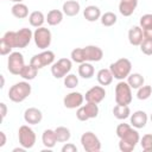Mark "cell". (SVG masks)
<instances>
[{"label": "cell", "mask_w": 152, "mask_h": 152, "mask_svg": "<svg viewBox=\"0 0 152 152\" xmlns=\"http://www.w3.org/2000/svg\"><path fill=\"white\" fill-rule=\"evenodd\" d=\"M63 11H59V10H51L48 12L46 14V21L49 25L51 26H56L58 24L62 23L63 20Z\"/></svg>", "instance_id": "obj_25"}, {"label": "cell", "mask_w": 152, "mask_h": 152, "mask_svg": "<svg viewBox=\"0 0 152 152\" xmlns=\"http://www.w3.org/2000/svg\"><path fill=\"white\" fill-rule=\"evenodd\" d=\"M10 1H13V2H21L23 0H10Z\"/></svg>", "instance_id": "obj_44"}, {"label": "cell", "mask_w": 152, "mask_h": 152, "mask_svg": "<svg viewBox=\"0 0 152 152\" xmlns=\"http://www.w3.org/2000/svg\"><path fill=\"white\" fill-rule=\"evenodd\" d=\"M63 13L66 15V17H75L78 14L80 10H81V6H80V2L76 1V0H66L64 4H63Z\"/></svg>", "instance_id": "obj_21"}, {"label": "cell", "mask_w": 152, "mask_h": 152, "mask_svg": "<svg viewBox=\"0 0 152 152\" xmlns=\"http://www.w3.org/2000/svg\"><path fill=\"white\" fill-rule=\"evenodd\" d=\"M13 48H15V31H7L0 40V55L11 53Z\"/></svg>", "instance_id": "obj_12"}, {"label": "cell", "mask_w": 152, "mask_h": 152, "mask_svg": "<svg viewBox=\"0 0 152 152\" xmlns=\"http://www.w3.org/2000/svg\"><path fill=\"white\" fill-rule=\"evenodd\" d=\"M140 145L145 152H151L152 151V134L147 133L142 135V138L140 139Z\"/></svg>", "instance_id": "obj_35"}, {"label": "cell", "mask_w": 152, "mask_h": 152, "mask_svg": "<svg viewBox=\"0 0 152 152\" xmlns=\"http://www.w3.org/2000/svg\"><path fill=\"white\" fill-rule=\"evenodd\" d=\"M151 95H152V87L151 86H141L137 93V97L139 100H147Z\"/></svg>", "instance_id": "obj_34"}, {"label": "cell", "mask_w": 152, "mask_h": 152, "mask_svg": "<svg viewBox=\"0 0 152 152\" xmlns=\"http://www.w3.org/2000/svg\"><path fill=\"white\" fill-rule=\"evenodd\" d=\"M97 114H99L97 103H93V102H87V104L78 107V109L76 110V118L80 121H87L89 119H94L97 116Z\"/></svg>", "instance_id": "obj_11"}, {"label": "cell", "mask_w": 152, "mask_h": 152, "mask_svg": "<svg viewBox=\"0 0 152 152\" xmlns=\"http://www.w3.org/2000/svg\"><path fill=\"white\" fill-rule=\"evenodd\" d=\"M53 62H55V53L50 50L42 51L40 53L34 55L30 59V64H32L33 66H36L38 69H42V68L48 66V65H52Z\"/></svg>", "instance_id": "obj_8"}, {"label": "cell", "mask_w": 152, "mask_h": 152, "mask_svg": "<svg viewBox=\"0 0 152 152\" xmlns=\"http://www.w3.org/2000/svg\"><path fill=\"white\" fill-rule=\"evenodd\" d=\"M42 141L46 148H52L57 142L55 129H45L43 132V135H42Z\"/></svg>", "instance_id": "obj_23"}, {"label": "cell", "mask_w": 152, "mask_h": 152, "mask_svg": "<svg viewBox=\"0 0 152 152\" xmlns=\"http://www.w3.org/2000/svg\"><path fill=\"white\" fill-rule=\"evenodd\" d=\"M138 6V0H121L119 4V12L124 17H129L133 14Z\"/></svg>", "instance_id": "obj_19"}, {"label": "cell", "mask_w": 152, "mask_h": 152, "mask_svg": "<svg viewBox=\"0 0 152 152\" xmlns=\"http://www.w3.org/2000/svg\"><path fill=\"white\" fill-rule=\"evenodd\" d=\"M119 148L122 152H131L135 148L137 144L140 141V137L137 129L133 128V126L122 135L119 138Z\"/></svg>", "instance_id": "obj_3"}, {"label": "cell", "mask_w": 152, "mask_h": 152, "mask_svg": "<svg viewBox=\"0 0 152 152\" xmlns=\"http://www.w3.org/2000/svg\"><path fill=\"white\" fill-rule=\"evenodd\" d=\"M116 104H129L132 102V88L125 81H120L115 86Z\"/></svg>", "instance_id": "obj_4"}, {"label": "cell", "mask_w": 152, "mask_h": 152, "mask_svg": "<svg viewBox=\"0 0 152 152\" xmlns=\"http://www.w3.org/2000/svg\"><path fill=\"white\" fill-rule=\"evenodd\" d=\"M140 27L142 30H147V28H152V14L147 13L144 14L140 18Z\"/></svg>", "instance_id": "obj_38"}, {"label": "cell", "mask_w": 152, "mask_h": 152, "mask_svg": "<svg viewBox=\"0 0 152 152\" xmlns=\"http://www.w3.org/2000/svg\"><path fill=\"white\" fill-rule=\"evenodd\" d=\"M83 15H84L86 20L93 23V21L99 20L102 14H101V11H100V8H99L97 6H95V5H89V6H87V7L84 8Z\"/></svg>", "instance_id": "obj_22"}, {"label": "cell", "mask_w": 152, "mask_h": 152, "mask_svg": "<svg viewBox=\"0 0 152 152\" xmlns=\"http://www.w3.org/2000/svg\"><path fill=\"white\" fill-rule=\"evenodd\" d=\"M150 119H151V121H152V114H151V116H150Z\"/></svg>", "instance_id": "obj_45"}, {"label": "cell", "mask_w": 152, "mask_h": 152, "mask_svg": "<svg viewBox=\"0 0 152 152\" xmlns=\"http://www.w3.org/2000/svg\"><path fill=\"white\" fill-rule=\"evenodd\" d=\"M95 74V69L93 66V64H90L89 62H83L80 64L78 66V75L82 78H91Z\"/></svg>", "instance_id": "obj_30"}, {"label": "cell", "mask_w": 152, "mask_h": 152, "mask_svg": "<svg viewBox=\"0 0 152 152\" xmlns=\"http://www.w3.org/2000/svg\"><path fill=\"white\" fill-rule=\"evenodd\" d=\"M113 114L119 120H125L131 116V109L128 104H116L113 108Z\"/></svg>", "instance_id": "obj_27"}, {"label": "cell", "mask_w": 152, "mask_h": 152, "mask_svg": "<svg viewBox=\"0 0 152 152\" xmlns=\"http://www.w3.org/2000/svg\"><path fill=\"white\" fill-rule=\"evenodd\" d=\"M140 46V50L142 53L147 55V56H151L152 55V39H145L141 42V44L139 45Z\"/></svg>", "instance_id": "obj_39"}, {"label": "cell", "mask_w": 152, "mask_h": 152, "mask_svg": "<svg viewBox=\"0 0 152 152\" xmlns=\"http://www.w3.org/2000/svg\"><path fill=\"white\" fill-rule=\"evenodd\" d=\"M0 109H1V119L4 120L5 116H6V114H7V106H6V103L1 102L0 103Z\"/></svg>", "instance_id": "obj_41"}, {"label": "cell", "mask_w": 152, "mask_h": 152, "mask_svg": "<svg viewBox=\"0 0 152 152\" xmlns=\"http://www.w3.org/2000/svg\"><path fill=\"white\" fill-rule=\"evenodd\" d=\"M51 39H52V36H51V32L49 28L42 26V27H37L36 31L33 32V40H34V44L38 49L40 50H45L50 46L51 44Z\"/></svg>", "instance_id": "obj_5"}, {"label": "cell", "mask_w": 152, "mask_h": 152, "mask_svg": "<svg viewBox=\"0 0 152 152\" xmlns=\"http://www.w3.org/2000/svg\"><path fill=\"white\" fill-rule=\"evenodd\" d=\"M81 144L87 152H99L101 150L100 139L93 132H86L81 135Z\"/></svg>", "instance_id": "obj_9"}, {"label": "cell", "mask_w": 152, "mask_h": 152, "mask_svg": "<svg viewBox=\"0 0 152 152\" xmlns=\"http://www.w3.org/2000/svg\"><path fill=\"white\" fill-rule=\"evenodd\" d=\"M18 138H19V144L24 147V148H32L36 144V133L33 132V129L31 127H28L27 125H23L19 127L18 131Z\"/></svg>", "instance_id": "obj_6"}, {"label": "cell", "mask_w": 152, "mask_h": 152, "mask_svg": "<svg viewBox=\"0 0 152 152\" xmlns=\"http://www.w3.org/2000/svg\"><path fill=\"white\" fill-rule=\"evenodd\" d=\"M100 20H101V24L103 26L109 27V26H113L116 23L118 18H116V14L115 13H113V12H106V13H103L101 15Z\"/></svg>", "instance_id": "obj_33"}, {"label": "cell", "mask_w": 152, "mask_h": 152, "mask_svg": "<svg viewBox=\"0 0 152 152\" xmlns=\"http://www.w3.org/2000/svg\"><path fill=\"white\" fill-rule=\"evenodd\" d=\"M129 118H131V125L134 128H142L147 124V114L144 110H137Z\"/></svg>", "instance_id": "obj_20"}, {"label": "cell", "mask_w": 152, "mask_h": 152, "mask_svg": "<svg viewBox=\"0 0 152 152\" xmlns=\"http://www.w3.org/2000/svg\"><path fill=\"white\" fill-rule=\"evenodd\" d=\"M109 69L114 76V78H116L119 81H124L131 74L132 63L127 58H119L118 61H115L114 63H112L109 65Z\"/></svg>", "instance_id": "obj_2"}, {"label": "cell", "mask_w": 152, "mask_h": 152, "mask_svg": "<svg viewBox=\"0 0 152 152\" xmlns=\"http://www.w3.org/2000/svg\"><path fill=\"white\" fill-rule=\"evenodd\" d=\"M0 78H1V88H4V84H5V78H4V75H0Z\"/></svg>", "instance_id": "obj_43"}, {"label": "cell", "mask_w": 152, "mask_h": 152, "mask_svg": "<svg viewBox=\"0 0 152 152\" xmlns=\"http://www.w3.org/2000/svg\"><path fill=\"white\" fill-rule=\"evenodd\" d=\"M71 61H74V62H76V63H83V62H86V59H84V55H83V49L82 48H76V49H74L72 51H71Z\"/></svg>", "instance_id": "obj_37"}, {"label": "cell", "mask_w": 152, "mask_h": 152, "mask_svg": "<svg viewBox=\"0 0 152 152\" xmlns=\"http://www.w3.org/2000/svg\"><path fill=\"white\" fill-rule=\"evenodd\" d=\"M0 138H1L0 147H2V146H5V144H6V135H5V133H4V132H0Z\"/></svg>", "instance_id": "obj_42"}, {"label": "cell", "mask_w": 152, "mask_h": 152, "mask_svg": "<svg viewBox=\"0 0 152 152\" xmlns=\"http://www.w3.org/2000/svg\"><path fill=\"white\" fill-rule=\"evenodd\" d=\"M55 133H56V138H57V141L58 142H66L70 137H71V133H70V129L64 127V126H59L55 129Z\"/></svg>", "instance_id": "obj_32"}, {"label": "cell", "mask_w": 152, "mask_h": 152, "mask_svg": "<svg viewBox=\"0 0 152 152\" xmlns=\"http://www.w3.org/2000/svg\"><path fill=\"white\" fill-rule=\"evenodd\" d=\"M12 14L18 19H24L28 17V7L23 2H15L11 8Z\"/></svg>", "instance_id": "obj_24"}, {"label": "cell", "mask_w": 152, "mask_h": 152, "mask_svg": "<svg viewBox=\"0 0 152 152\" xmlns=\"http://www.w3.org/2000/svg\"><path fill=\"white\" fill-rule=\"evenodd\" d=\"M31 84L26 81L18 82L13 84L8 90V99L15 103L23 102L25 99H27L31 94Z\"/></svg>", "instance_id": "obj_1"}, {"label": "cell", "mask_w": 152, "mask_h": 152, "mask_svg": "<svg viewBox=\"0 0 152 152\" xmlns=\"http://www.w3.org/2000/svg\"><path fill=\"white\" fill-rule=\"evenodd\" d=\"M96 78L101 86H109L113 82L114 76H113L110 69H101V70H99Z\"/></svg>", "instance_id": "obj_26"}, {"label": "cell", "mask_w": 152, "mask_h": 152, "mask_svg": "<svg viewBox=\"0 0 152 152\" xmlns=\"http://www.w3.org/2000/svg\"><path fill=\"white\" fill-rule=\"evenodd\" d=\"M142 40H144L142 28L140 26H132L128 30V42L133 46H139Z\"/></svg>", "instance_id": "obj_18"}, {"label": "cell", "mask_w": 152, "mask_h": 152, "mask_svg": "<svg viewBox=\"0 0 152 152\" xmlns=\"http://www.w3.org/2000/svg\"><path fill=\"white\" fill-rule=\"evenodd\" d=\"M72 63L69 58H59L57 62H55L51 66V74L55 78H63L65 77L70 70H71Z\"/></svg>", "instance_id": "obj_7"}, {"label": "cell", "mask_w": 152, "mask_h": 152, "mask_svg": "<svg viewBox=\"0 0 152 152\" xmlns=\"http://www.w3.org/2000/svg\"><path fill=\"white\" fill-rule=\"evenodd\" d=\"M78 84V78L76 75L74 74H68L65 77H64V86L69 89H74L76 88Z\"/></svg>", "instance_id": "obj_36"}, {"label": "cell", "mask_w": 152, "mask_h": 152, "mask_svg": "<svg viewBox=\"0 0 152 152\" xmlns=\"http://www.w3.org/2000/svg\"><path fill=\"white\" fill-rule=\"evenodd\" d=\"M38 68H36V66H33L32 64H28V65H24V68H23V70L20 71V75L19 76H21L24 80H26V81H31V80H33V78H36V76H37V74H38Z\"/></svg>", "instance_id": "obj_31"}, {"label": "cell", "mask_w": 152, "mask_h": 152, "mask_svg": "<svg viewBox=\"0 0 152 152\" xmlns=\"http://www.w3.org/2000/svg\"><path fill=\"white\" fill-rule=\"evenodd\" d=\"M104 97H106V90L102 86L91 87L84 95L86 101L87 102H93V103H100Z\"/></svg>", "instance_id": "obj_15"}, {"label": "cell", "mask_w": 152, "mask_h": 152, "mask_svg": "<svg viewBox=\"0 0 152 152\" xmlns=\"http://www.w3.org/2000/svg\"><path fill=\"white\" fill-rule=\"evenodd\" d=\"M25 63H24V56L15 51L11 52L7 59V69L12 75H20V71L23 70Z\"/></svg>", "instance_id": "obj_10"}, {"label": "cell", "mask_w": 152, "mask_h": 152, "mask_svg": "<svg viewBox=\"0 0 152 152\" xmlns=\"http://www.w3.org/2000/svg\"><path fill=\"white\" fill-rule=\"evenodd\" d=\"M84 101V96L78 93V91H71L69 94L65 95V97L63 99V104L65 108L69 109H74V108H78L82 106Z\"/></svg>", "instance_id": "obj_14"}, {"label": "cell", "mask_w": 152, "mask_h": 152, "mask_svg": "<svg viewBox=\"0 0 152 152\" xmlns=\"http://www.w3.org/2000/svg\"><path fill=\"white\" fill-rule=\"evenodd\" d=\"M42 119H43V114L36 107H30L24 112V120L28 125H37L42 121Z\"/></svg>", "instance_id": "obj_17"}, {"label": "cell", "mask_w": 152, "mask_h": 152, "mask_svg": "<svg viewBox=\"0 0 152 152\" xmlns=\"http://www.w3.org/2000/svg\"><path fill=\"white\" fill-rule=\"evenodd\" d=\"M45 20H46V18L44 17L43 12H40V11H33L28 15V21H30L31 26H33V27H42Z\"/></svg>", "instance_id": "obj_28"}, {"label": "cell", "mask_w": 152, "mask_h": 152, "mask_svg": "<svg viewBox=\"0 0 152 152\" xmlns=\"http://www.w3.org/2000/svg\"><path fill=\"white\" fill-rule=\"evenodd\" d=\"M62 152H77V147L76 145L68 142L62 147Z\"/></svg>", "instance_id": "obj_40"}, {"label": "cell", "mask_w": 152, "mask_h": 152, "mask_svg": "<svg viewBox=\"0 0 152 152\" xmlns=\"http://www.w3.org/2000/svg\"><path fill=\"white\" fill-rule=\"evenodd\" d=\"M144 82H145V78L139 72L129 74L127 77V83L129 84V87L132 89H139L141 86H144Z\"/></svg>", "instance_id": "obj_29"}, {"label": "cell", "mask_w": 152, "mask_h": 152, "mask_svg": "<svg viewBox=\"0 0 152 152\" xmlns=\"http://www.w3.org/2000/svg\"><path fill=\"white\" fill-rule=\"evenodd\" d=\"M82 49L86 62H100L103 57V51L96 45H88Z\"/></svg>", "instance_id": "obj_16"}, {"label": "cell", "mask_w": 152, "mask_h": 152, "mask_svg": "<svg viewBox=\"0 0 152 152\" xmlns=\"http://www.w3.org/2000/svg\"><path fill=\"white\" fill-rule=\"evenodd\" d=\"M32 38H33V33L27 27H23L19 31H15V48L19 49L26 48Z\"/></svg>", "instance_id": "obj_13"}]
</instances>
